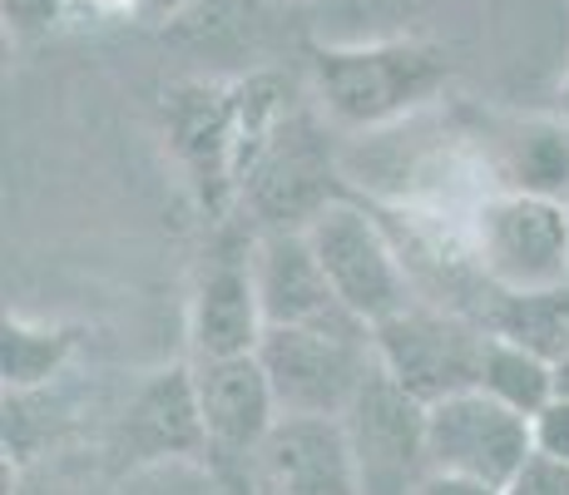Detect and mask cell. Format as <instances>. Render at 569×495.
I'll return each mask as SVG.
<instances>
[{"label":"cell","mask_w":569,"mask_h":495,"mask_svg":"<svg viewBox=\"0 0 569 495\" xmlns=\"http://www.w3.org/2000/svg\"><path fill=\"white\" fill-rule=\"evenodd\" d=\"M119 436H124V456L134 461V466L213 456L203 406H199V387H193V362L149 372V377L139 382V392L129 396Z\"/></svg>","instance_id":"30bf717a"},{"label":"cell","mask_w":569,"mask_h":495,"mask_svg":"<svg viewBox=\"0 0 569 495\" xmlns=\"http://www.w3.org/2000/svg\"><path fill=\"white\" fill-rule=\"evenodd\" d=\"M411 495H500L496 486H486V481H470V476H451V471H426L421 486Z\"/></svg>","instance_id":"44dd1931"},{"label":"cell","mask_w":569,"mask_h":495,"mask_svg":"<svg viewBox=\"0 0 569 495\" xmlns=\"http://www.w3.org/2000/svg\"><path fill=\"white\" fill-rule=\"evenodd\" d=\"M312 85L327 119L342 129H381L426 109L451 85V60L431 40H357L317 46Z\"/></svg>","instance_id":"6da1fadb"},{"label":"cell","mask_w":569,"mask_h":495,"mask_svg":"<svg viewBox=\"0 0 569 495\" xmlns=\"http://www.w3.org/2000/svg\"><path fill=\"white\" fill-rule=\"evenodd\" d=\"M268 495H367L342 416H282L258 451Z\"/></svg>","instance_id":"ba28073f"},{"label":"cell","mask_w":569,"mask_h":495,"mask_svg":"<svg viewBox=\"0 0 569 495\" xmlns=\"http://www.w3.org/2000/svg\"><path fill=\"white\" fill-rule=\"evenodd\" d=\"M80 333L64 323H36V317H6V343H0V372L6 392H40L64 372L74 357Z\"/></svg>","instance_id":"5bb4252c"},{"label":"cell","mask_w":569,"mask_h":495,"mask_svg":"<svg viewBox=\"0 0 569 495\" xmlns=\"http://www.w3.org/2000/svg\"><path fill=\"white\" fill-rule=\"evenodd\" d=\"M555 387H560L565 396H569V347L555 357Z\"/></svg>","instance_id":"603a6c76"},{"label":"cell","mask_w":569,"mask_h":495,"mask_svg":"<svg viewBox=\"0 0 569 495\" xmlns=\"http://www.w3.org/2000/svg\"><path fill=\"white\" fill-rule=\"evenodd\" d=\"M189 352L193 357H243L262 347L268 317L253 278V248L208 258L189 293Z\"/></svg>","instance_id":"8fae6325"},{"label":"cell","mask_w":569,"mask_h":495,"mask_svg":"<svg viewBox=\"0 0 569 495\" xmlns=\"http://www.w3.org/2000/svg\"><path fill=\"white\" fill-rule=\"evenodd\" d=\"M486 333L525 343L555 362L569 347V283L540 293H496V303L486 313Z\"/></svg>","instance_id":"9a60e30c"},{"label":"cell","mask_w":569,"mask_h":495,"mask_svg":"<svg viewBox=\"0 0 569 495\" xmlns=\"http://www.w3.org/2000/svg\"><path fill=\"white\" fill-rule=\"evenodd\" d=\"M377 362L397 387H407L421 406L446 402L456 392L480 387V357H486V323H466L441 307H401L381 327H371Z\"/></svg>","instance_id":"5b68a950"},{"label":"cell","mask_w":569,"mask_h":495,"mask_svg":"<svg viewBox=\"0 0 569 495\" xmlns=\"http://www.w3.org/2000/svg\"><path fill=\"white\" fill-rule=\"evenodd\" d=\"M506 184L520 194H545L569 204V125L530 119L506 145Z\"/></svg>","instance_id":"e0dca14e"},{"label":"cell","mask_w":569,"mask_h":495,"mask_svg":"<svg viewBox=\"0 0 569 495\" xmlns=\"http://www.w3.org/2000/svg\"><path fill=\"white\" fill-rule=\"evenodd\" d=\"M560 119L569 125V80H565V90H560Z\"/></svg>","instance_id":"cb8c5ba5"},{"label":"cell","mask_w":569,"mask_h":495,"mask_svg":"<svg viewBox=\"0 0 569 495\" xmlns=\"http://www.w3.org/2000/svg\"><path fill=\"white\" fill-rule=\"evenodd\" d=\"M352 436L357 466H362L367 495H411L431 471L426 456V406L407 387L387 377V367H371L367 387L357 392L352 412L342 416Z\"/></svg>","instance_id":"52a82bcc"},{"label":"cell","mask_w":569,"mask_h":495,"mask_svg":"<svg viewBox=\"0 0 569 495\" xmlns=\"http://www.w3.org/2000/svg\"><path fill=\"white\" fill-rule=\"evenodd\" d=\"M193 387H199L213 456L253 461L258 466L262 442L282 422L278 392H272V377L258 352H243V357H193Z\"/></svg>","instance_id":"9c48e42d"},{"label":"cell","mask_w":569,"mask_h":495,"mask_svg":"<svg viewBox=\"0 0 569 495\" xmlns=\"http://www.w3.org/2000/svg\"><path fill=\"white\" fill-rule=\"evenodd\" d=\"M258 495H268V491H258Z\"/></svg>","instance_id":"d4e9b609"},{"label":"cell","mask_w":569,"mask_h":495,"mask_svg":"<svg viewBox=\"0 0 569 495\" xmlns=\"http://www.w3.org/2000/svg\"><path fill=\"white\" fill-rule=\"evenodd\" d=\"M470 258L490 293H540L569 283V204L545 194H490L470 218Z\"/></svg>","instance_id":"3957f363"},{"label":"cell","mask_w":569,"mask_h":495,"mask_svg":"<svg viewBox=\"0 0 569 495\" xmlns=\"http://www.w3.org/2000/svg\"><path fill=\"white\" fill-rule=\"evenodd\" d=\"M134 10L144 20H173V16H183V10H189V0H134Z\"/></svg>","instance_id":"7402d4cb"},{"label":"cell","mask_w":569,"mask_h":495,"mask_svg":"<svg viewBox=\"0 0 569 495\" xmlns=\"http://www.w3.org/2000/svg\"><path fill=\"white\" fill-rule=\"evenodd\" d=\"M500 495H569V466L550 456H530L516 476L500 486Z\"/></svg>","instance_id":"d6986e66"},{"label":"cell","mask_w":569,"mask_h":495,"mask_svg":"<svg viewBox=\"0 0 569 495\" xmlns=\"http://www.w3.org/2000/svg\"><path fill=\"white\" fill-rule=\"evenodd\" d=\"M480 392H490L496 402L516 406L520 416H535L555 392V362L540 357L535 347L510 343L500 333H486V357H480Z\"/></svg>","instance_id":"2e32d148"},{"label":"cell","mask_w":569,"mask_h":495,"mask_svg":"<svg viewBox=\"0 0 569 495\" xmlns=\"http://www.w3.org/2000/svg\"><path fill=\"white\" fill-rule=\"evenodd\" d=\"M426 456H431V471H451V476L486 481L500 491L535 456L530 416L480 387L456 392L426 406Z\"/></svg>","instance_id":"8992f818"},{"label":"cell","mask_w":569,"mask_h":495,"mask_svg":"<svg viewBox=\"0 0 569 495\" xmlns=\"http://www.w3.org/2000/svg\"><path fill=\"white\" fill-rule=\"evenodd\" d=\"M530 442H535V456H550L560 466H569V396L565 392H555L530 416Z\"/></svg>","instance_id":"ac0fdd59"},{"label":"cell","mask_w":569,"mask_h":495,"mask_svg":"<svg viewBox=\"0 0 569 495\" xmlns=\"http://www.w3.org/2000/svg\"><path fill=\"white\" fill-rule=\"evenodd\" d=\"M282 416H347L377 367L371 327L337 317L312 327H268L258 347Z\"/></svg>","instance_id":"7a4b0ae2"},{"label":"cell","mask_w":569,"mask_h":495,"mask_svg":"<svg viewBox=\"0 0 569 495\" xmlns=\"http://www.w3.org/2000/svg\"><path fill=\"white\" fill-rule=\"evenodd\" d=\"M253 278L268 327H312L357 317L347 313L342 297L327 283L308 228H262V238L253 244Z\"/></svg>","instance_id":"7c38bea8"},{"label":"cell","mask_w":569,"mask_h":495,"mask_svg":"<svg viewBox=\"0 0 569 495\" xmlns=\"http://www.w3.org/2000/svg\"><path fill=\"white\" fill-rule=\"evenodd\" d=\"M0 10H6V26L16 36H46L60 26L64 0H0Z\"/></svg>","instance_id":"ffe728a7"},{"label":"cell","mask_w":569,"mask_h":495,"mask_svg":"<svg viewBox=\"0 0 569 495\" xmlns=\"http://www.w3.org/2000/svg\"><path fill=\"white\" fill-rule=\"evenodd\" d=\"M302 228H308L312 253H317V263H322L332 293L342 297L347 313H357L367 327H381L387 317H397L401 307L416 303L397 248L387 244L381 224L367 208L332 198V204L317 208Z\"/></svg>","instance_id":"277c9868"},{"label":"cell","mask_w":569,"mask_h":495,"mask_svg":"<svg viewBox=\"0 0 569 495\" xmlns=\"http://www.w3.org/2000/svg\"><path fill=\"white\" fill-rule=\"evenodd\" d=\"M327 154L317 145V135L308 125H288V129H272V139L262 145L258 164L248 169L243 194L248 204L262 214L268 228H302L317 208L332 204L327 194Z\"/></svg>","instance_id":"4fadbf2b"}]
</instances>
